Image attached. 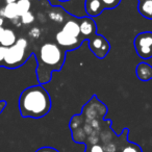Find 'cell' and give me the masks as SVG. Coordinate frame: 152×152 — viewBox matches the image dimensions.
Segmentation results:
<instances>
[{"mask_svg": "<svg viewBox=\"0 0 152 152\" xmlns=\"http://www.w3.org/2000/svg\"><path fill=\"white\" fill-rule=\"evenodd\" d=\"M104 10L101 0H86V13L89 17H97Z\"/></svg>", "mask_w": 152, "mask_h": 152, "instance_id": "9", "label": "cell"}, {"mask_svg": "<svg viewBox=\"0 0 152 152\" xmlns=\"http://www.w3.org/2000/svg\"><path fill=\"white\" fill-rule=\"evenodd\" d=\"M36 152H59V151L52 147H42V148H39Z\"/></svg>", "mask_w": 152, "mask_h": 152, "instance_id": "21", "label": "cell"}, {"mask_svg": "<svg viewBox=\"0 0 152 152\" xmlns=\"http://www.w3.org/2000/svg\"><path fill=\"white\" fill-rule=\"evenodd\" d=\"M18 11H19L20 16L28 13L31 10V1L30 0H18L17 2Z\"/></svg>", "mask_w": 152, "mask_h": 152, "instance_id": "14", "label": "cell"}, {"mask_svg": "<svg viewBox=\"0 0 152 152\" xmlns=\"http://www.w3.org/2000/svg\"><path fill=\"white\" fill-rule=\"evenodd\" d=\"M5 106H7V102H5L4 100H1V101H0V114L3 112V110L5 108Z\"/></svg>", "mask_w": 152, "mask_h": 152, "instance_id": "23", "label": "cell"}, {"mask_svg": "<svg viewBox=\"0 0 152 152\" xmlns=\"http://www.w3.org/2000/svg\"><path fill=\"white\" fill-rule=\"evenodd\" d=\"M87 152H105L104 148L101 145H92L91 147H88Z\"/></svg>", "mask_w": 152, "mask_h": 152, "instance_id": "20", "label": "cell"}, {"mask_svg": "<svg viewBox=\"0 0 152 152\" xmlns=\"http://www.w3.org/2000/svg\"><path fill=\"white\" fill-rule=\"evenodd\" d=\"M139 13L147 19H152V0H139Z\"/></svg>", "mask_w": 152, "mask_h": 152, "instance_id": "13", "label": "cell"}, {"mask_svg": "<svg viewBox=\"0 0 152 152\" xmlns=\"http://www.w3.org/2000/svg\"><path fill=\"white\" fill-rule=\"evenodd\" d=\"M3 23H4V18H3L2 16L0 15V26H2Z\"/></svg>", "mask_w": 152, "mask_h": 152, "instance_id": "25", "label": "cell"}, {"mask_svg": "<svg viewBox=\"0 0 152 152\" xmlns=\"http://www.w3.org/2000/svg\"><path fill=\"white\" fill-rule=\"evenodd\" d=\"M3 31H4V28H3L2 26H0V42H1V38H2Z\"/></svg>", "mask_w": 152, "mask_h": 152, "instance_id": "24", "label": "cell"}, {"mask_svg": "<svg viewBox=\"0 0 152 152\" xmlns=\"http://www.w3.org/2000/svg\"><path fill=\"white\" fill-rule=\"evenodd\" d=\"M89 46L92 52L100 59L104 58L110 49V45L106 39L97 34L89 39Z\"/></svg>", "mask_w": 152, "mask_h": 152, "instance_id": "5", "label": "cell"}, {"mask_svg": "<svg viewBox=\"0 0 152 152\" xmlns=\"http://www.w3.org/2000/svg\"><path fill=\"white\" fill-rule=\"evenodd\" d=\"M49 18H50L51 21L55 22V23H61L64 20V16L61 12L58 11H52V12H49L48 14Z\"/></svg>", "mask_w": 152, "mask_h": 152, "instance_id": "16", "label": "cell"}, {"mask_svg": "<svg viewBox=\"0 0 152 152\" xmlns=\"http://www.w3.org/2000/svg\"><path fill=\"white\" fill-rule=\"evenodd\" d=\"M66 51L54 43H45L39 49L37 70L39 83H47L51 78L53 71H59L65 61Z\"/></svg>", "mask_w": 152, "mask_h": 152, "instance_id": "2", "label": "cell"}, {"mask_svg": "<svg viewBox=\"0 0 152 152\" xmlns=\"http://www.w3.org/2000/svg\"><path fill=\"white\" fill-rule=\"evenodd\" d=\"M101 2L104 9H115L121 2V0H101Z\"/></svg>", "mask_w": 152, "mask_h": 152, "instance_id": "18", "label": "cell"}, {"mask_svg": "<svg viewBox=\"0 0 152 152\" xmlns=\"http://www.w3.org/2000/svg\"><path fill=\"white\" fill-rule=\"evenodd\" d=\"M51 106L50 96L42 86L26 88L20 95L19 110L23 118H43L50 112Z\"/></svg>", "mask_w": 152, "mask_h": 152, "instance_id": "1", "label": "cell"}, {"mask_svg": "<svg viewBox=\"0 0 152 152\" xmlns=\"http://www.w3.org/2000/svg\"><path fill=\"white\" fill-rule=\"evenodd\" d=\"M5 51H7V48L0 45V66L2 65L3 59H4V55H5Z\"/></svg>", "mask_w": 152, "mask_h": 152, "instance_id": "22", "label": "cell"}, {"mask_svg": "<svg viewBox=\"0 0 152 152\" xmlns=\"http://www.w3.org/2000/svg\"><path fill=\"white\" fill-rule=\"evenodd\" d=\"M34 15L31 12H28V13L24 14V15L20 16V23L24 24V25H29V24L34 23Z\"/></svg>", "mask_w": 152, "mask_h": 152, "instance_id": "15", "label": "cell"}, {"mask_svg": "<svg viewBox=\"0 0 152 152\" xmlns=\"http://www.w3.org/2000/svg\"><path fill=\"white\" fill-rule=\"evenodd\" d=\"M41 34H42V30H41L39 27H37V26H34V28H31V29L29 30V32H28L29 37H30V38H32V39H38V38H40Z\"/></svg>", "mask_w": 152, "mask_h": 152, "instance_id": "19", "label": "cell"}, {"mask_svg": "<svg viewBox=\"0 0 152 152\" xmlns=\"http://www.w3.org/2000/svg\"><path fill=\"white\" fill-rule=\"evenodd\" d=\"M135 51L142 59L152 57V31H144L137 34L133 40Z\"/></svg>", "mask_w": 152, "mask_h": 152, "instance_id": "4", "label": "cell"}, {"mask_svg": "<svg viewBox=\"0 0 152 152\" xmlns=\"http://www.w3.org/2000/svg\"><path fill=\"white\" fill-rule=\"evenodd\" d=\"M121 152H143L139 145L133 143H128L126 146H124V148L122 149Z\"/></svg>", "mask_w": 152, "mask_h": 152, "instance_id": "17", "label": "cell"}, {"mask_svg": "<svg viewBox=\"0 0 152 152\" xmlns=\"http://www.w3.org/2000/svg\"><path fill=\"white\" fill-rule=\"evenodd\" d=\"M137 77L142 81H149L152 79V67L147 63H140L135 69Z\"/></svg>", "mask_w": 152, "mask_h": 152, "instance_id": "10", "label": "cell"}, {"mask_svg": "<svg viewBox=\"0 0 152 152\" xmlns=\"http://www.w3.org/2000/svg\"><path fill=\"white\" fill-rule=\"evenodd\" d=\"M7 3H16L18 1V0H4Z\"/></svg>", "mask_w": 152, "mask_h": 152, "instance_id": "26", "label": "cell"}, {"mask_svg": "<svg viewBox=\"0 0 152 152\" xmlns=\"http://www.w3.org/2000/svg\"><path fill=\"white\" fill-rule=\"evenodd\" d=\"M55 41H56V44L65 51L77 49L83 43V40H80L79 38H74V37L64 32L63 30H59L56 32Z\"/></svg>", "mask_w": 152, "mask_h": 152, "instance_id": "6", "label": "cell"}, {"mask_svg": "<svg viewBox=\"0 0 152 152\" xmlns=\"http://www.w3.org/2000/svg\"><path fill=\"white\" fill-rule=\"evenodd\" d=\"M28 42L26 39L20 38L17 40V42L13 45V46L7 48L4 55V59H3V67L10 68V69H14V68H18L21 65H23L24 61L28 58L26 55V51H27Z\"/></svg>", "mask_w": 152, "mask_h": 152, "instance_id": "3", "label": "cell"}, {"mask_svg": "<svg viewBox=\"0 0 152 152\" xmlns=\"http://www.w3.org/2000/svg\"><path fill=\"white\" fill-rule=\"evenodd\" d=\"M61 30H63L64 32H66V34L74 37V38H79L81 34L79 23L77 21H74V20H68V21L64 24Z\"/></svg>", "mask_w": 152, "mask_h": 152, "instance_id": "11", "label": "cell"}, {"mask_svg": "<svg viewBox=\"0 0 152 152\" xmlns=\"http://www.w3.org/2000/svg\"><path fill=\"white\" fill-rule=\"evenodd\" d=\"M17 34L11 28H4V31H3L2 38H1V42L0 45L5 48H9V47L13 46L16 42H17Z\"/></svg>", "mask_w": 152, "mask_h": 152, "instance_id": "12", "label": "cell"}, {"mask_svg": "<svg viewBox=\"0 0 152 152\" xmlns=\"http://www.w3.org/2000/svg\"><path fill=\"white\" fill-rule=\"evenodd\" d=\"M79 26H80V32L85 38L90 39L91 37L95 36L97 34V27H96V23L94 20L91 18H83L79 22Z\"/></svg>", "mask_w": 152, "mask_h": 152, "instance_id": "7", "label": "cell"}, {"mask_svg": "<svg viewBox=\"0 0 152 152\" xmlns=\"http://www.w3.org/2000/svg\"><path fill=\"white\" fill-rule=\"evenodd\" d=\"M0 15L4 19H9L13 22L20 20V14L18 11L17 3H7L5 7L0 10Z\"/></svg>", "mask_w": 152, "mask_h": 152, "instance_id": "8", "label": "cell"}]
</instances>
